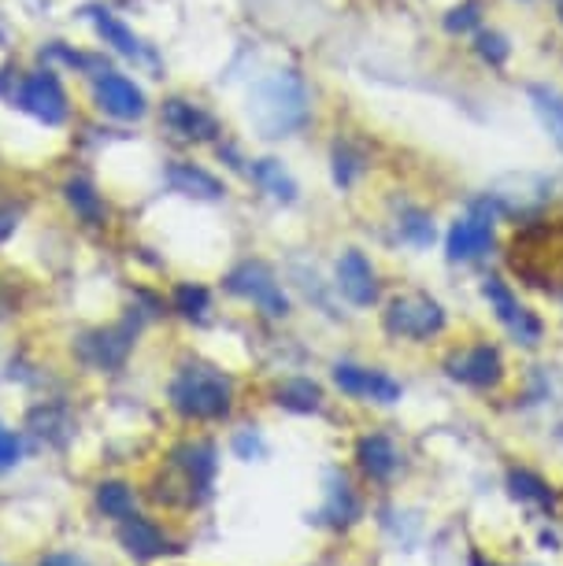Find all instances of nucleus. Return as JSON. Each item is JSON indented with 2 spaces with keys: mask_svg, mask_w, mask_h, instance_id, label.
I'll use <instances>...</instances> for the list:
<instances>
[{
  "mask_svg": "<svg viewBox=\"0 0 563 566\" xmlns=\"http://www.w3.org/2000/svg\"><path fill=\"white\" fill-rule=\"evenodd\" d=\"M249 126L268 142L293 137L301 126L312 119V93L307 82L296 71H274L268 78L252 85L246 104Z\"/></svg>",
  "mask_w": 563,
  "mask_h": 566,
  "instance_id": "nucleus-1",
  "label": "nucleus"
},
{
  "mask_svg": "<svg viewBox=\"0 0 563 566\" xmlns=\"http://www.w3.org/2000/svg\"><path fill=\"white\" fill-rule=\"evenodd\" d=\"M167 400H171V408L183 415V419L219 422V419H227L233 408V378L227 370H219L216 363L186 359L183 367L175 370Z\"/></svg>",
  "mask_w": 563,
  "mask_h": 566,
  "instance_id": "nucleus-2",
  "label": "nucleus"
},
{
  "mask_svg": "<svg viewBox=\"0 0 563 566\" xmlns=\"http://www.w3.org/2000/svg\"><path fill=\"white\" fill-rule=\"evenodd\" d=\"M219 470V452L211 441H186L167 455V478L159 482L156 500L175 507H197L211 496Z\"/></svg>",
  "mask_w": 563,
  "mask_h": 566,
  "instance_id": "nucleus-3",
  "label": "nucleus"
},
{
  "mask_svg": "<svg viewBox=\"0 0 563 566\" xmlns=\"http://www.w3.org/2000/svg\"><path fill=\"white\" fill-rule=\"evenodd\" d=\"M501 216H504V211H501V205H497L490 193L471 200L463 216L452 222L449 233H445V255H449V263H475V260H482V255L493 249L497 219H501Z\"/></svg>",
  "mask_w": 563,
  "mask_h": 566,
  "instance_id": "nucleus-4",
  "label": "nucleus"
},
{
  "mask_svg": "<svg viewBox=\"0 0 563 566\" xmlns=\"http://www.w3.org/2000/svg\"><path fill=\"white\" fill-rule=\"evenodd\" d=\"M382 323L397 340H430L445 329V307L430 293H400L389 301Z\"/></svg>",
  "mask_w": 563,
  "mask_h": 566,
  "instance_id": "nucleus-5",
  "label": "nucleus"
},
{
  "mask_svg": "<svg viewBox=\"0 0 563 566\" xmlns=\"http://www.w3.org/2000/svg\"><path fill=\"white\" fill-rule=\"evenodd\" d=\"M222 285H227V293L241 296V301H249V304H257L268 318L290 315V301H285V293H282V282L274 277V271L268 263H260V260L238 263L227 277H222Z\"/></svg>",
  "mask_w": 563,
  "mask_h": 566,
  "instance_id": "nucleus-6",
  "label": "nucleus"
},
{
  "mask_svg": "<svg viewBox=\"0 0 563 566\" xmlns=\"http://www.w3.org/2000/svg\"><path fill=\"white\" fill-rule=\"evenodd\" d=\"M482 296L490 301L497 318H501L504 329L519 340V345L534 348L538 340L545 337V323H541V318L530 312V307L519 304V296L512 293V285H508L504 277H486V282H482Z\"/></svg>",
  "mask_w": 563,
  "mask_h": 566,
  "instance_id": "nucleus-7",
  "label": "nucleus"
},
{
  "mask_svg": "<svg viewBox=\"0 0 563 566\" xmlns=\"http://www.w3.org/2000/svg\"><path fill=\"white\" fill-rule=\"evenodd\" d=\"M19 108L27 115H34L41 126H63L71 115V101H67V93H63L56 74L34 71L19 85Z\"/></svg>",
  "mask_w": 563,
  "mask_h": 566,
  "instance_id": "nucleus-8",
  "label": "nucleus"
},
{
  "mask_svg": "<svg viewBox=\"0 0 563 566\" xmlns=\"http://www.w3.org/2000/svg\"><path fill=\"white\" fill-rule=\"evenodd\" d=\"M137 337V323H123V326H108V329H93V334L79 337V359L93 370H115L123 367L126 356L134 348Z\"/></svg>",
  "mask_w": 563,
  "mask_h": 566,
  "instance_id": "nucleus-9",
  "label": "nucleus"
},
{
  "mask_svg": "<svg viewBox=\"0 0 563 566\" xmlns=\"http://www.w3.org/2000/svg\"><path fill=\"white\" fill-rule=\"evenodd\" d=\"M93 101H97V108L104 115H112V119H142L148 112L145 104V93L142 85H134L126 74H115V71H104L97 74V82H93Z\"/></svg>",
  "mask_w": 563,
  "mask_h": 566,
  "instance_id": "nucleus-10",
  "label": "nucleus"
},
{
  "mask_svg": "<svg viewBox=\"0 0 563 566\" xmlns=\"http://www.w3.org/2000/svg\"><path fill=\"white\" fill-rule=\"evenodd\" d=\"M337 293L345 296L353 307H371V304H378V271H375V263L367 260L359 249H345L342 252V260H337Z\"/></svg>",
  "mask_w": 563,
  "mask_h": 566,
  "instance_id": "nucleus-11",
  "label": "nucleus"
},
{
  "mask_svg": "<svg viewBox=\"0 0 563 566\" xmlns=\"http://www.w3.org/2000/svg\"><path fill=\"white\" fill-rule=\"evenodd\" d=\"M159 119H164V126L175 137H183V142H216L222 134L216 115H211L205 104L186 101V97H167L164 108H159Z\"/></svg>",
  "mask_w": 563,
  "mask_h": 566,
  "instance_id": "nucleus-12",
  "label": "nucleus"
},
{
  "mask_svg": "<svg viewBox=\"0 0 563 566\" xmlns=\"http://www.w3.org/2000/svg\"><path fill=\"white\" fill-rule=\"evenodd\" d=\"M334 386L342 389L345 397H359V400H375V403H397L400 400V381L397 378H389L386 370L356 367V363H337Z\"/></svg>",
  "mask_w": 563,
  "mask_h": 566,
  "instance_id": "nucleus-13",
  "label": "nucleus"
},
{
  "mask_svg": "<svg viewBox=\"0 0 563 566\" xmlns=\"http://www.w3.org/2000/svg\"><path fill=\"white\" fill-rule=\"evenodd\" d=\"M445 367H449V378L463 381V386H475V389H490L504 378V359L493 345L460 348Z\"/></svg>",
  "mask_w": 563,
  "mask_h": 566,
  "instance_id": "nucleus-14",
  "label": "nucleus"
},
{
  "mask_svg": "<svg viewBox=\"0 0 563 566\" xmlns=\"http://www.w3.org/2000/svg\"><path fill=\"white\" fill-rule=\"evenodd\" d=\"M119 544L126 548V555H134V559H164V555H175V552H183L178 544L167 537L164 530L156 526L153 518H145V515H134L131 518H123L119 522Z\"/></svg>",
  "mask_w": 563,
  "mask_h": 566,
  "instance_id": "nucleus-15",
  "label": "nucleus"
},
{
  "mask_svg": "<svg viewBox=\"0 0 563 566\" xmlns=\"http://www.w3.org/2000/svg\"><path fill=\"white\" fill-rule=\"evenodd\" d=\"M356 463L367 478L386 482V478H393L400 470V448L393 444V437L386 433H367L356 441Z\"/></svg>",
  "mask_w": 563,
  "mask_h": 566,
  "instance_id": "nucleus-16",
  "label": "nucleus"
},
{
  "mask_svg": "<svg viewBox=\"0 0 563 566\" xmlns=\"http://www.w3.org/2000/svg\"><path fill=\"white\" fill-rule=\"evenodd\" d=\"M167 186L175 189V193L183 197H194V200H219L227 197V186L205 170L200 164H186V159H175L171 167H167Z\"/></svg>",
  "mask_w": 563,
  "mask_h": 566,
  "instance_id": "nucleus-17",
  "label": "nucleus"
},
{
  "mask_svg": "<svg viewBox=\"0 0 563 566\" xmlns=\"http://www.w3.org/2000/svg\"><path fill=\"white\" fill-rule=\"evenodd\" d=\"M526 101L538 115L541 130L549 134V142L563 153V93L556 90V85L534 82V85H526Z\"/></svg>",
  "mask_w": 563,
  "mask_h": 566,
  "instance_id": "nucleus-18",
  "label": "nucleus"
},
{
  "mask_svg": "<svg viewBox=\"0 0 563 566\" xmlns=\"http://www.w3.org/2000/svg\"><path fill=\"white\" fill-rule=\"evenodd\" d=\"M249 175H252V181L268 193L274 205H296V178L285 170V164L282 159H274V156H263V159H257V164L249 167Z\"/></svg>",
  "mask_w": 563,
  "mask_h": 566,
  "instance_id": "nucleus-19",
  "label": "nucleus"
},
{
  "mask_svg": "<svg viewBox=\"0 0 563 566\" xmlns=\"http://www.w3.org/2000/svg\"><path fill=\"white\" fill-rule=\"evenodd\" d=\"M90 15H93L97 34L104 38V45H112L115 52H123V56H131V60H148V49L142 45V38H137L119 15H112L108 8H90Z\"/></svg>",
  "mask_w": 563,
  "mask_h": 566,
  "instance_id": "nucleus-20",
  "label": "nucleus"
},
{
  "mask_svg": "<svg viewBox=\"0 0 563 566\" xmlns=\"http://www.w3.org/2000/svg\"><path fill=\"white\" fill-rule=\"evenodd\" d=\"M63 200H67V208L82 222H90V227H104V219H108L104 197L97 193V186H93L90 178H67V181H63Z\"/></svg>",
  "mask_w": 563,
  "mask_h": 566,
  "instance_id": "nucleus-21",
  "label": "nucleus"
},
{
  "mask_svg": "<svg viewBox=\"0 0 563 566\" xmlns=\"http://www.w3.org/2000/svg\"><path fill=\"white\" fill-rule=\"evenodd\" d=\"M397 238L411 244V249H419V252H427L434 241H438V227H434V216L427 208H416V205H408V208H400L397 211Z\"/></svg>",
  "mask_w": 563,
  "mask_h": 566,
  "instance_id": "nucleus-22",
  "label": "nucleus"
},
{
  "mask_svg": "<svg viewBox=\"0 0 563 566\" xmlns=\"http://www.w3.org/2000/svg\"><path fill=\"white\" fill-rule=\"evenodd\" d=\"M274 403L285 411H301V415H312L323 408V389L315 386L312 378H290L274 389Z\"/></svg>",
  "mask_w": 563,
  "mask_h": 566,
  "instance_id": "nucleus-23",
  "label": "nucleus"
},
{
  "mask_svg": "<svg viewBox=\"0 0 563 566\" xmlns=\"http://www.w3.org/2000/svg\"><path fill=\"white\" fill-rule=\"evenodd\" d=\"M30 430H34L45 444L60 448V444H67L74 426H71L67 408H60V403H45V408H38L34 415H30Z\"/></svg>",
  "mask_w": 563,
  "mask_h": 566,
  "instance_id": "nucleus-24",
  "label": "nucleus"
},
{
  "mask_svg": "<svg viewBox=\"0 0 563 566\" xmlns=\"http://www.w3.org/2000/svg\"><path fill=\"white\" fill-rule=\"evenodd\" d=\"M97 511L104 518H131L137 511V496H134V485L131 482H119V478H112V482H101L97 485Z\"/></svg>",
  "mask_w": 563,
  "mask_h": 566,
  "instance_id": "nucleus-25",
  "label": "nucleus"
},
{
  "mask_svg": "<svg viewBox=\"0 0 563 566\" xmlns=\"http://www.w3.org/2000/svg\"><path fill=\"white\" fill-rule=\"evenodd\" d=\"M359 515V504H356V493L353 485L345 482V474H331V489H326V507H323V518H331L334 526H348Z\"/></svg>",
  "mask_w": 563,
  "mask_h": 566,
  "instance_id": "nucleus-26",
  "label": "nucleus"
},
{
  "mask_svg": "<svg viewBox=\"0 0 563 566\" xmlns=\"http://www.w3.org/2000/svg\"><path fill=\"white\" fill-rule=\"evenodd\" d=\"M367 170V153L353 142H337L334 145V186L348 189L356 186V178Z\"/></svg>",
  "mask_w": 563,
  "mask_h": 566,
  "instance_id": "nucleus-27",
  "label": "nucleus"
},
{
  "mask_svg": "<svg viewBox=\"0 0 563 566\" xmlns=\"http://www.w3.org/2000/svg\"><path fill=\"white\" fill-rule=\"evenodd\" d=\"M171 304H175V312L183 318H194V323H200V318L211 312V293L200 282H178Z\"/></svg>",
  "mask_w": 563,
  "mask_h": 566,
  "instance_id": "nucleus-28",
  "label": "nucleus"
},
{
  "mask_svg": "<svg viewBox=\"0 0 563 566\" xmlns=\"http://www.w3.org/2000/svg\"><path fill=\"white\" fill-rule=\"evenodd\" d=\"M441 27H445V34H452V38L471 34V30L482 27V0H460V4H452L449 12H445Z\"/></svg>",
  "mask_w": 563,
  "mask_h": 566,
  "instance_id": "nucleus-29",
  "label": "nucleus"
},
{
  "mask_svg": "<svg viewBox=\"0 0 563 566\" xmlns=\"http://www.w3.org/2000/svg\"><path fill=\"white\" fill-rule=\"evenodd\" d=\"M475 56L482 63H490V67H504V63L512 60V41H508L501 30H478Z\"/></svg>",
  "mask_w": 563,
  "mask_h": 566,
  "instance_id": "nucleus-30",
  "label": "nucleus"
},
{
  "mask_svg": "<svg viewBox=\"0 0 563 566\" xmlns=\"http://www.w3.org/2000/svg\"><path fill=\"white\" fill-rule=\"evenodd\" d=\"M508 485H512V493L519 500H534V504H541V507H552V489L541 482L538 474H530V470H512Z\"/></svg>",
  "mask_w": 563,
  "mask_h": 566,
  "instance_id": "nucleus-31",
  "label": "nucleus"
},
{
  "mask_svg": "<svg viewBox=\"0 0 563 566\" xmlns=\"http://www.w3.org/2000/svg\"><path fill=\"white\" fill-rule=\"evenodd\" d=\"M49 56H56V60L67 63V67H79V71H86V74H104V63L97 56H86V52H71L67 45H63V41H52Z\"/></svg>",
  "mask_w": 563,
  "mask_h": 566,
  "instance_id": "nucleus-32",
  "label": "nucleus"
},
{
  "mask_svg": "<svg viewBox=\"0 0 563 566\" xmlns=\"http://www.w3.org/2000/svg\"><path fill=\"white\" fill-rule=\"evenodd\" d=\"M19 459H23V441H19L15 430H8V426L0 422V470H12Z\"/></svg>",
  "mask_w": 563,
  "mask_h": 566,
  "instance_id": "nucleus-33",
  "label": "nucleus"
},
{
  "mask_svg": "<svg viewBox=\"0 0 563 566\" xmlns=\"http://www.w3.org/2000/svg\"><path fill=\"white\" fill-rule=\"evenodd\" d=\"M233 452H238V459H263L268 455V444H263V437L257 430H241L233 437Z\"/></svg>",
  "mask_w": 563,
  "mask_h": 566,
  "instance_id": "nucleus-34",
  "label": "nucleus"
},
{
  "mask_svg": "<svg viewBox=\"0 0 563 566\" xmlns=\"http://www.w3.org/2000/svg\"><path fill=\"white\" fill-rule=\"evenodd\" d=\"M15 227H19V208L15 205H4V208H0V244L12 238Z\"/></svg>",
  "mask_w": 563,
  "mask_h": 566,
  "instance_id": "nucleus-35",
  "label": "nucleus"
},
{
  "mask_svg": "<svg viewBox=\"0 0 563 566\" xmlns=\"http://www.w3.org/2000/svg\"><path fill=\"white\" fill-rule=\"evenodd\" d=\"M38 566H90V563L82 559V555H74V552H52Z\"/></svg>",
  "mask_w": 563,
  "mask_h": 566,
  "instance_id": "nucleus-36",
  "label": "nucleus"
},
{
  "mask_svg": "<svg viewBox=\"0 0 563 566\" xmlns=\"http://www.w3.org/2000/svg\"><path fill=\"white\" fill-rule=\"evenodd\" d=\"M471 566H497V563H486L482 555H471Z\"/></svg>",
  "mask_w": 563,
  "mask_h": 566,
  "instance_id": "nucleus-37",
  "label": "nucleus"
},
{
  "mask_svg": "<svg viewBox=\"0 0 563 566\" xmlns=\"http://www.w3.org/2000/svg\"><path fill=\"white\" fill-rule=\"evenodd\" d=\"M560 19H563V4H560Z\"/></svg>",
  "mask_w": 563,
  "mask_h": 566,
  "instance_id": "nucleus-38",
  "label": "nucleus"
},
{
  "mask_svg": "<svg viewBox=\"0 0 563 566\" xmlns=\"http://www.w3.org/2000/svg\"><path fill=\"white\" fill-rule=\"evenodd\" d=\"M0 566H8V563H0Z\"/></svg>",
  "mask_w": 563,
  "mask_h": 566,
  "instance_id": "nucleus-39",
  "label": "nucleus"
}]
</instances>
